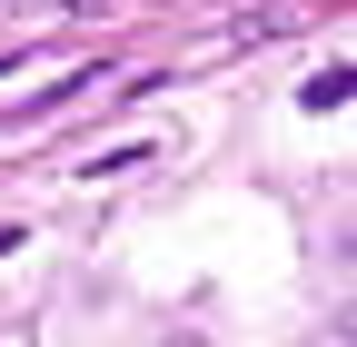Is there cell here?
<instances>
[{"label": "cell", "mask_w": 357, "mask_h": 347, "mask_svg": "<svg viewBox=\"0 0 357 347\" xmlns=\"http://www.w3.org/2000/svg\"><path fill=\"white\" fill-rule=\"evenodd\" d=\"M10 248H20V229H0V258H10Z\"/></svg>", "instance_id": "obj_2"}, {"label": "cell", "mask_w": 357, "mask_h": 347, "mask_svg": "<svg viewBox=\"0 0 357 347\" xmlns=\"http://www.w3.org/2000/svg\"><path fill=\"white\" fill-rule=\"evenodd\" d=\"M347 90H357V70H347V60H328V70H318V79H307V90H298V100H307V109H318V119H328V109H347Z\"/></svg>", "instance_id": "obj_1"}]
</instances>
